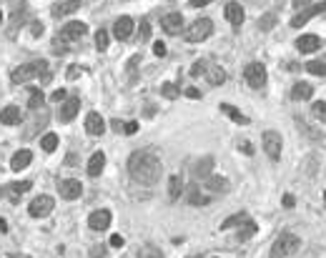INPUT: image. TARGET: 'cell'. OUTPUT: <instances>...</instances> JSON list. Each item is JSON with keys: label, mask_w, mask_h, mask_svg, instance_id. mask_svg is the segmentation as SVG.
<instances>
[{"label": "cell", "mask_w": 326, "mask_h": 258, "mask_svg": "<svg viewBox=\"0 0 326 258\" xmlns=\"http://www.w3.org/2000/svg\"><path fill=\"white\" fill-rule=\"evenodd\" d=\"M20 120H23V116H20V108H18V106H6L3 110H0V123L18 126Z\"/></svg>", "instance_id": "15"}, {"label": "cell", "mask_w": 326, "mask_h": 258, "mask_svg": "<svg viewBox=\"0 0 326 258\" xmlns=\"http://www.w3.org/2000/svg\"><path fill=\"white\" fill-rule=\"evenodd\" d=\"M86 130H88L90 136H103V130H106L103 118H100L98 113H88V118H86Z\"/></svg>", "instance_id": "20"}, {"label": "cell", "mask_w": 326, "mask_h": 258, "mask_svg": "<svg viewBox=\"0 0 326 258\" xmlns=\"http://www.w3.org/2000/svg\"><path fill=\"white\" fill-rule=\"evenodd\" d=\"M30 160H33V153H30L28 148H23V150H18V153L13 156L10 168H13V170H26V168L30 166Z\"/></svg>", "instance_id": "21"}, {"label": "cell", "mask_w": 326, "mask_h": 258, "mask_svg": "<svg viewBox=\"0 0 326 258\" xmlns=\"http://www.w3.org/2000/svg\"><path fill=\"white\" fill-rule=\"evenodd\" d=\"M128 173H130L133 180H138V183H143V186H153V183L160 180L163 166H160V160H158L153 153L140 150V153H133V156L128 158Z\"/></svg>", "instance_id": "1"}, {"label": "cell", "mask_w": 326, "mask_h": 258, "mask_svg": "<svg viewBox=\"0 0 326 258\" xmlns=\"http://www.w3.org/2000/svg\"><path fill=\"white\" fill-rule=\"evenodd\" d=\"M188 203H191V206H206V203H208V198H206V196H201V190H198V186H196V183H191V186H188Z\"/></svg>", "instance_id": "28"}, {"label": "cell", "mask_w": 326, "mask_h": 258, "mask_svg": "<svg viewBox=\"0 0 326 258\" xmlns=\"http://www.w3.org/2000/svg\"><path fill=\"white\" fill-rule=\"evenodd\" d=\"M311 113H314L321 123H326V103H324V100H321V103H314V106H311Z\"/></svg>", "instance_id": "38"}, {"label": "cell", "mask_w": 326, "mask_h": 258, "mask_svg": "<svg viewBox=\"0 0 326 258\" xmlns=\"http://www.w3.org/2000/svg\"><path fill=\"white\" fill-rule=\"evenodd\" d=\"M40 33H43V26L36 23V26H33V36H40Z\"/></svg>", "instance_id": "53"}, {"label": "cell", "mask_w": 326, "mask_h": 258, "mask_svg": "<svg viewBox=\"0 0 326 258\" xmlns=\"http://www.w3.org/2000/svg\"><path fill=\"white\" fill-rule=\"evenodd\" d=\"M0 20H3V13H0Z\"/></svg>", "instance_id": "55"}, {"label": "cell", "mask_w": 326, "mask_h": 258, "mask_svg": "<svg viewBox=\"0 0 326 258\" xmlns=\"http://www.w3.org/2000/svg\"><path fill=\"white\" fill-rule=\"evenodd\" d=\"M153 53H156L158 58H163V56H166V46H163L160 40H158V43H153Z\"/></svg>", "instance_id": "46"}, {"label": "cell", "mask_w": 326, "mask_h": 258, "mask_svg": "<svg viewBox=\"0 0 326 258\" xmlns=\"http://www.w3.org/2000/svg\"><path fill=\"white\" fill-rule=\"evenodd\" d=\"M324 10H326V0H324V3H316V6H306L304 10H298V13L291 18V26H294V28H301V26H306L311 18L321 16Z\"/></svg>", "instance_id": "6"}, {"label": "cell", "mask_w": 326, "mask_h": 258, "mask_svg": "<svg viewBox=\"0 0 326 258\" xmlns=\"http://www.w3.org/2000/svg\"><path fill=\"white\" fill-rule=\"evenodd\" d=\"M110 210L108 208H100V210H93L90 213V218H88V226L93 228V230H106L108 226H110Z\"/></svg>", "instance_id": "11"}, {"label": "cell", "mask_w": 326, "mask_h": 258, "mask_svg": "<svg viewBox=\"0 0 326 258\" xmlns=\"http://www.w3.org/2000/svg\"><path fill=\"white\" fill-rule=\"evenodd\" d=\"M66 98H68V93H66V90H63V88H60V90H56V93H53V96H50V100H56V103H63V100H66Z\"/></svg>", "instance_id": "43"}, {"label": "cell", "mask_w": 326, "mask_h": 258, "mask_svg": "<svg viewBox=\"0 0 326 258\" xmlns=\"http://www.w3.org/2000/svg\"><path fill=\"white\" fill-rule=\"evenodd\" d=\"M58 193H60L63 200H76V198H80L83 186H80V180H76V178H66V180L58 183Z\"/></svg>", "instance_id": "9"}, {"label": "cell", "mask_w": 326, "mask_h": 258, "mask_svg": "<svg viewBox=\"0 0 326 258\" xmlns=\"http://www.w3.org/2000/svg\"><path fill=\"white\" fill-rule=\"evenodd\" d=\"M160 93H163V96H166L168 100H176V98L181 96V90H178V88H176L174 83H166V86H163V88H160Z\"/></svg>", "instance_id": "37"}, {"label": "cell", "mask_w": 326, "mask_h": 258, "mask_svg": "<svg viewBox=\"0 0 326 258\" xmlns=\"http://www.w3.org/2000/svg\"><path fill=\"white\" fill-rule=\"evenodd\" d=\"M160 26H163V30H166L168 36H178L184 30V16L181 13H168L166 18L160 20Z\"/></svg>", "instance_id": "12"}, {"label": "cell", "mask_w": 326, "mask_h": 258, "mask_svg": "<svg viewBox=\"0 0 326 258\" xmlns=\"http://www.w3.org/2000/svg\"><path fill=\"white\" fill-rule=\"evenodd\" d=\"M211 33H214L211 18H198V20L186 30V40H188V43H201V40H206Z\"/></svg>", "instance_id": "4"}, {"label": "cell", "mask_w": 326, "mask_h": 258, "mask_svg": "<svg viewBox=\"0 0 326 258\" xmlns=\"http://www.w3.org/2000/svg\"><path fill=\"white\" fill-rule=\"evenodd\" d=\"M214 258H216V256H214Z\"/></svg>", "instance_id": "56"}, {"label": "cell", "mask_w": 326, "mask_h": 258, "mask_svg": "<svg viewBox=\"0 0 326 258\" xmlns=\"http://www.w3.org/2000/svg\"><path fill=\"white\" fill-rule=\"evenodd\" d=\"M80 110V98H66L60 106V123H70Z\"/></svg>", "instance_id": "13"}, {"label": "cell", "mask_w": 326, "mask_h": 258, "mask_svg": "<svg viewBox=\"0 0 326 258\" xmlns=\"http://www.w3.org/2000/svg\"><path fill=\"white\" fill-rule=\"evenodd\" d=\"M184 96H188V98H201V90H198V88H186Z\"/></svg>", "instance_id": "48"}, {"label": "cell", "mask_w": 326, "mask_h": 258, "mask_svg": "<svg viewBox=\"0 0 326 258\" xmlns=\"http://www.w3.org/2000/svg\"><path fill=\"white\" fill-rule=\"evenodd\" d=\"M296 48H298L301 53H316V50L321 48V38H318V36H301V38L296 40Z\"/></svg>", "instance_id": "16"}, {"label": "cell", "mask_w": 326, "mask_h": 258, "mask_svg": "<svg viewBox=\"0 0 326 258\" xmlns=\"http://www.w3.org/2000/svg\"><path fill=\"white\" fill-rule=\"evenodd\" d=\"M244 78H246V83L251 86V88H264L266 86V68H264V63H248L246 66V70H244Z\"/></svg>", "instance_id": "5"}, {"label": "cell", "mask_w": 326, "mask_h": 258, "mask_svg": "<svg viewBox=\"0 0 326 258\" xmlns=\"http://www.w3.org/2000/svg\"><path fill=\"white\" fill-rule=\"evenodd\" d=\"M123 243H126V238H123L120 233H116V236H110V246H113V248H120Z\"/></svg>", "instance_id": "44"}, {"label": "cell", "mask_w": 326, "mask_h": 258, "mask_svg": "<svg viewBox=\"0 0 326 258\" xmlns=\"http://www.w3.org/2000/svg\"><path fill=\"white\" fill-rule=\"evenodd\" d=\"M206 68H208V63H206V60H198V63H196V66L191 68V76H201V73H204Z\"/></svg>", "instance_id": "41"}, {"label": "cell", "mask_w": 326, "mask_h": 258, "mask_svg": "<svg viewBox=\"0 0 326 258\" xmlns=\"http://www.w3.org/2000/svg\"><path fill=\"white\" fill-rule=\"evenodd\" d=\"M40 148H43L46 153H53V150L58 148V136H56V133H46V136L40 138Z\"/></svg>", "instance_id": "31"}, {"label": "cell", "mask_w": 326, "mask_h": 258, "mask_svg": "<svg viewBox=\"0 0 326 258\" xmlns=\"http://www.w3.org/2000/svg\"><path fill=\"white\" fill-rule=\"evenodd\" d=\"M254 233H256V223H254V220H246V223H244V230H238V238H236V240H248Z\"/></svg>", "instance_id": "34"}, {"label": "cell", "mask_w": 326, "mask_h": 258, "mask_svg": "<svg viewBox=\"0 0 326 258\" xmlns=\"http://www.w3.org/2000/svg\"><path fill=\"white\" fill-rule=\"evenodd\" d=\"M238 150H244L246 156H251V153H254V148H251V143H248V140H241V143H238Z\"/></svg>", "instance_id": "47"}, {"label": "cell", "mask_w": 326, "mask_h": 258, "mask_svg": "<svg viewBox=\"0 0 326 258\" xmlns=\"http://www.w3.org/2000/svg\"><path fill=\"white\" fill-rule=\"evenodd\" d=\"M204 186L208 190H214V193H226L231 188L228 178H224V176H208V178H204Z\"/></svg>", "instance_id": "17"}, {"label": "cell", "mask_w": 326, "mask_h": 258, "mask_svg": "<svg viewBox=\"0 0 326 258\" xmlns=\"http://www.w3.org/2000/svg\"><path fill=\"white\" fill-rule=\"evenodd\" d=\"M311 96H314V88H311L308 83H296L294 90H291V98H294V100H308Z\"/></svg>", "instance_id": "25"}, {"label": "cell", "mask_w": 326, "mask_h": 258, "mask_svg": "<svg viewBox=\"0 0 326 258\" xmlns=\"http://www.w3.org/2000/svg\"><path fill=\"white\" fill-rule=\"evenodd\" d=\"M78 73H80V68H78V66H73V68L68 70V78L73 80V78H78Z\"/></svg>", "instance_id": "52"}, {"label": "cell", "mask_w": 326, "mask_h": 258, "mask_svg": "<svg viewBox=\"0 0 326 258\" xmlns=\"http://www.w3.org/2000/svg\"><path fill=\"white\" fill-rule=\"evenodd\" d=\"M301 248V238L294 233H281L271 248V258H291Z\"/></svg>", "instance_id": "3"}, {"label": "cell", "mask_w": 326, "mask_h": 258, "mask_svg": "<svg viewBox=\"0 0 326 258\" xmlns=\"http://www.w3.org/2000/svg\"><path fill=\"white\" fill-rule=\"evenodd\" d=\"M36 76H40V83H48L50 80V70H48V63L46 60H33V63H23L20 68L13 70V83H28L33 80Z\"/></svg>", "instance_id": "2"}, {"label": "cell", "mask_w": 326, "mask_h": 258, "mask_svg": "<svg viewBox=\"0 0 326 258\" xmlns=\"http://www.w3.org/2000/svg\"><path fill=\"white\" fill-rule=\"evenodd\" d=\"M138 38H140V40H148V38H150V26H148L146 20L138 26Z\"/></svg>", "instance_id": "40"}, {"label": "cell", "mask_w": 326, "mask_h": 258, "mask_svg": "<svg viewBox=\"0 0 326 258\" xmlns=\"http://www.w3.org/2000/svg\"><path fill=\"white\" fill-rule=\"evenodd\" d=\"M211 166H214V160H211V158H201V160L196 163V168H194V170H196V176H198V178H208V176H211Z\"/></svg>", "instance_id": "32"}, {"label": "cell", "mask_w": 326, "mask_h": 258, "mask_svg": "<svg viewBox=\"0 0 326 258\" xmlns=\"http://www.w3.org/2000/svg\"><path fill=\"white\" fill-rule=\"evenodd\" d=\"M221 113H226V116H228L234 123H238V126H248V123H251V120H248L238 108H234V106H226V103H224V106H221Z\"/></svg>", "instance_id": "24"}, {"label": "cell", "mask_w": 326, "mask_h": 258, "mask_svg": "<svg viewBox=\"0 0 326 258\" xmlns=\"http://www.w3.org/2000/svg\"><path fill=\"white\" fill-rule=\"evenodd\" d=\"M106 250H108L106 246H96V248L90 250V258H103V256H106Z\"/></svg>", "instance_id": "45"}, {"label": "cell", "mask_w": 326, "mask_h": 258, "mask_svg": "<svg viewBox=\"0 0 326 258\" xmlns=\"http://www.w3.org/2000/svg\"><path fill=\"white\" fill-rule=\"evenodd\" d=\"M86 23H80V20H70V23H66L63 26V30H60V36L58 38H63V40H80L83 36H86Z\"/></svg>", "instance_id": "10"}, {"label": "cell", "mask_w": 326, "mask_h": 258, "mask_svg": "<svg viewBox=\"0 0 326 258\" xmlns=\"http://www.w3.org/2000/svg\"><path fill=\"white\" fill-rule=\"evenodd\" d=\"M8 230V223H6V218H0V233H6Z\"/></svg>", "instance_id": "54"}, {"label": "cell", "mask_w": 326, "mask_h": 258, "mask_svg": "<svg viewBox=\"0 0 326 258\" xmlns=\"http://www.w3.org/2000/svg\"><path fill=\"white\" fill-rule=\"evenodd\" d=\"M53 206H56V200H53L50 196H38L36 200H30L28 213H30L33 218H46V216H50Z\"/></svg>", "instance_id": "7"}, {"label": "cell", "mask_w": 326, "mask_h": 258, "mask_svg": "<svg viewBox=\"0 0 326 258\" xmlns=\"http://www.w3.org/2000/svg\"><path fill=\"white\" fill-rule=\"evenodd\" d=\"M181 193H184V180L178 176H171L168 178V196H171V200H178Z\"/></svg>", "instance_id": "27"}, {"label": "cell", "mask_w": 326, "mask_h": 258, "mask_svg": "<svg viewBox=\"0 0 326 258\" xmlns=\"http://www.w3.org/2000/svg\"><path fill=\"white\" fill-rule=\"evenodd\" d=\"M244 18H246V13H244V8H241L238 3H228V6H226V20H228L234 28H238V26L244 23Z\"/></svg>", "instance_id": "19"}, {"label": "cell", "mask_w": 326, "mask_h": 258, "mask_svg": "<svg viewBox=\"0 0 326 258\" xmlns=\"http://www.w3.org/2000/svg\"><path fill=\"white\" fill-rule=\"evenodd\" d=\"M188 3H191V8H204V6L211 3V0H188Z\"/></svg>", "instance_id": "50"}, {"label": "cell", "mask_w": 326, "mask_h": 258, "mask_svg": "<svg viewBox=\"0 0 326 258\" xmlns=\"http://www.w3.org/2000/svg\"><path fill=\"white\" fill-rule=\"evenodd\" d=\"M206 73H208V83L211 86H224L226 83V70L221 66H208Z\"/></svg>", "instance_id": "23"}, {"label": "cell", "mask_w": 326, "mask_h": 258, "mask_svg": "<svg viewBox=\"0 0 326 258\" xmlns=\"http://www.w3.org/2000/svg\"><path fill=\"white\" fill-rule=\"evenodd\" d=\"M130 33H133V20H130L128 16H120V18L116 20V26H113V36H116L118 40H128Z\"/></svg>", "instance_id": "14"}, {"label": "cell", "mask_w": 326, "mask_h": 258, "mask_svg": "<svg viewBox=\"0 0 326 258\" xmlns=\"http://www.w3.org/2000/svg\"><path fill=\"white\" fill-rule=\"evenodd\" d=\"M306 70L314 73V76H326V60H311L306 66Z\"/></svg>", "instance_id": "35"}, {"label": "cell", "mask_w": 326, "mask_h": 258, "mask_svg": "<svg viewBox=\"0 0 326 258\" xmlns=\"http://www.w3.org/2000/svg\"><path fill=\"white\" fill-rule=\"evenodd\" d=\"M138 258H160V250H158L156 246L146 243V246H140V248H138Z\"/></svg>", "instance_id": "33"}, {"label": "cell", "mask_w": 326, "mask_h": 258, "mask_svg": "<svg viewBox=\"0 0 326 258\" xmlns=\"http://www.w3.org/2000/svg\"><path fill=\"white\" fill-rule=\"evenodd\" d=\"M274 26H276V13H266V16L258 20V28H261V30H271Z\"/></svg>", "instance_id": "36"}, {"label": "cell", "mask_w": 326, "mask_h": 258, "mask_svg": "<svg viewBox=\"0 0 326 258\" xmlns=\"http://www.w3.org/2000/svg\"><path fill=\"white\" fill-rule=\"evenodd\" d=\"M80 8V0H63V3H58V6H53V16L56 18H66V16H70V13H76Z\"/></svg>", "instance_id": "18"}, {"label": "cell", "mask_w": 326, "mask_h": 258, "mask_svg": "<svg viewBox=\"0 0 326 258\" xmlns=\"http://www.w3.org/2000/svg\"><path fill=\"white\" fill-rule=\"evenodd\" d=\"M291 6H294V8H306L308 0H291Z\"/></svg>", "instance_id": "51"}, {"label": "cell", "mask_w": 326, "mask_h": 258, "mask_svg": "<svg viewBox=\"0 0 326 258\" xmlns=\"http://www.w3.org/2000/svg\"><path fill=\"white\" fill-rule=\"evenodd\" d=\"M246 220H251L248 213H236V216H231V218H226V220L221 223V230H228V228H234V226H244Z\"/></svg>", "instance_id": "29"}, {"label": "cell", "mask_w": 326, "mask_h": 258, "mask_svg": "<svg viewBox=\"0 0 326 258\" xmlns=\"http://www.w3.org/2000/svg\"><path fill=\"white\" fill-rule=\"evenodd\" d=\"M43 100H46V96H43V90L40 88H30L28 90V106L36 110V108H40L43 106Z\"/></svg>", "instance_id": "30"}, {"label": "cell", "mask_w": 326, "mask_h": 258, "mask_svg": "<svg viewBox=\"0 0 326 258\" xmlns=\"http://www.w3.org/2000/svg\"><path fill=\"white\" fill-rule=\"evenodd\" d=\"M264 150L271 160H278L281 158V133L276 130H266L264 133Z\"/></svg>", "instance_id": "8"}, {"label": "cell", "mask_w": 326, "mask_h": 258, "mask_svg": "<svg viewBox=\"0 0 326 258\" xmlns=\"http://www.w3.org/2000/svg\"><path fill=\"white\" fill-rule=\"evenodd\" d=\"M96 48H98V50H106V48H108V33H106V30H98V33H96Z\"/></svg>", "instance_id": "39"}, {"label": "cell", "mask_w": 326, "mask_h": 258, "mask_svg": "<svg viewBox=\"0 0 326 258\" xmlns=\"http://www.w3.org/2000/svg\"><path fill=\"white\" fill-rule=\"evenodd\" d=\"M136 130H138V123H136V120H128V123H123V133H126V136H133Z\"/></svg>", "instance_id": "42"}, {"label": "cell", "mask_w": 326, "mask_h": 258, "mask_svg": "<svg viewBox=\"0 0 326 258\" xmlns=\"http://www.w3.org/2000/svg\"><path fill=\"white\" fill-rule=\"evenodd\" d=\"M294 203H296V198H294L291 193H286V196H284V206H286V208H294Z\"/></svg>", "instance_id": "49"}, {"label": "cell", "mask_w": 326, "mask_h": 258, "mask_svg": "<svg viewBox=\"0 0 326 258\" xmlns=\"http://www.w3.org/2000/svg\"><path fill=\"white\" fill-rule=\"evenodd\" d=\"M30 186H33V180H23V183H13V186H10V188L6 190V196H8V198H10V200L16 203L20 193H26V190H30Z\"/></svg>", "instance_id": "26"}, {"label": "cell", "mask_w": 326, "mask_h": 258, "mask_svg": "<svg viewBox=\"0 0 326 258\" xmlns=\"http://www.w3.org/2000/svg\"><path fill=\"white\" fill-rule=\"evenodd\" d=\"M103 168H106V156L98 150V153H93V156H90V160H88V176H90V178H96V176H100V173H103Z\"/></svg>", "instance_id": "22"}]
</instances>
